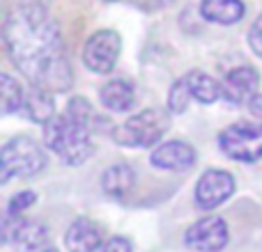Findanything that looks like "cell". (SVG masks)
Returning <instances> with one entry per match:
<instances>
[{
	"label": "cell",
	"mask_w": 262,
	"mask_h": 252,
	"mask_svg": "<svg viewBox=\"0 0 262 252\" xmlns=\"http://www.w3.org/2000/svg\"><path fill=\"white\" fill-rule=\"evenodd\" d=\"M64 245L69 252H95L101 245V230L88 218H76L64 234Z\"/></svg>",
	"instance_id": "7c38bea8"
},
{
	"label": "cell",
	"mask_w": 262,
	"mask_h": 252,
	"mask_svg": "<svg viewBox=\"0 0 262 252\" xmlns=\"http://www.w3.org/2000/svg\"><path fill=\"white\" fill-rule=\"evenodd\" d=\"M92 108L83 96H74L67 110L44 124V142L67 165H81L95 152L90 140Z\"/></svg>",
	"instance_id": "7a4b0ae2"
},
{
	"label": "cell",
	"mask_w": 262,
	"mask_h": 252,
	"mask_svg": "<svg viewBox=\"0 0 262 252\" xmlns=\"http://www.w3.org/2000/svg\"><path fill=\"white\" fill-rule=\"evenodd\" d=\"M219 147L230 161L255 163L262 161V124L239 122L219 135Z\"/></svg>",
	"instance_id": "5b68a950"
},
{
	"label": "cell",
	"mask_w": 262,
	"mask_h": 252,
	"mask_svg": "<svg viewBox=\"0 0 262 252\" xmlns=\"http://www.w3.org/2000/svg\"><path fill=\"white\" fill-rule=\"evenodd\" d=\"M5 46L18 71L35 87L67 92L74 83L60 28L39 3L16 5L5 18Z\"/></svg>",
	"instance_id": "6da1fadb"
},
{
	"label": "cell",
	"mask_w": 262,
	"mask_h": 252,
	"mask_svg": "<svg viewBox=\"0 0 262 252\" xmlns=\"http://www.w3.org/2000/svg\"><path fill=\"white\" fill-rule=\"evenodd\" d=\"M258 85H260L258 69L249 67V64L237 67L232 71H228L226 78L221 81V99L232 106L246 104V101H251L255 96Z\"/></svg>",
	"instance_id": "30bf717a"
},
{
	"label": "cell",
	"mask_w": 262,
	"mask_h": 252,
	"mask_svg": "<svg viewBox=\"0 0 262 252\" xmlns=\"http://www.w3.org/2000/svg\"><path fill=\"white\" fill-rule=\"evenodd\" d=\"M170 129V115L163 108H147L113 129V140L122 147H152Z\"/></svg>",
	"instance_id": "3957f363"
},
{
	"label": "cell",
	"mask_w": 262,
	"mask_h": 252,
	"mask_svg": "<svg viewBox=\"0 0 262 252\" xmlns=\"http://www.w3.org/2000/svg\"><path fill=\"white\" fill-rule=\"evenodd\" d=\"M37 199V195L32 190H23V193H16L7 204V216H18L21 211H26L28 207H32Z\"/></svg>",
	"instance_id": "ffe728a7"
},
{
	"label": "cell",
	"mask_w": 262,
	"mask_h": 252,
	"mask_svg": "<svg viewBox=\"0 0 262 252\" xmlns=\"http://www.w3.org/2000/svg\"><path fill=\"white\" fill-rule=\"evenodd\" d=\"M249 108H251V113H253L255 117L262 119V94H255L253 99L249 101Z\"/></svg>",
	"instance_id": "603a6c76"
},
{
	"label": "cell",
	"mask_w": 262,
	"mask_h": 252,
	"mask_svg": "<svg viewBox=\"0 0 262 252\" xmlns=\"http://www.w3.org/2000/svg\"><path fill=\"white\" fill-rule=\"evenodd\" d=\"M186 85L191 90V96L198 99L200 104H214V101L221 96V83L214 81L212 76L203 71H191L184 76Z\"/></svg>",
	"instance_id": "e0dca14e"
},
{
	"label": "cell",
	"mask_w": 262,
	"mask_h": 252,
	"mask_svg": "<svg viewBox=\"0 0 262 252\" xmlns=\"http://www.w3.org/2000/svg\"><path fill=\"white\" fill-rule=\"evenodd\" d=\"M101 252H131V243L122 236H113L111 241L104 243V250Z\"/></svg>",
	"instance_id": "7402d4cb"
},
{
	"label": "cell",
	"mask_w": 262,
	"mask_h": 252,
	"mask_svg": "<svg viewBox=\"0 0 262 252\" xmlns=\"http://www.w3.org/2000/svg\"><path fill=\"white\" fill-rule=\"evenodd\" d=\"M200 14L212 23L232 26L244 18V3L242 0H200Z\"/></svg>",
	"instance_id": "5bb4252c"
},
{
	"label": "cell",
	"mask_w": 262,
	"mask_h": 252,
	"mask_svg": "<svg viewBox=\"0 0 262 252\" xmlns=\"http://www.w3.org/2000/svg\"><path fill=\"white\" fill-rule=\"evenodd\" d=\"M5 241L12 243L18 252H41L46 248V227L37 220H21L16 216L5 218Z\"/></svg>",
	"instance_id": "ba28073f"
},
{
	"label": "cell",
	"mask_w": 262,
	"mask_h": 252,
	"mask_svg": "<svg viewBox=\"0 0 262 252\" xmlns=\"http://www.w3.org/2000/svg\"><path fill=\"white\" fill-rule=\"evenodd\" d=\"M99 96H101V104L108 110H113V113H127L136 101L134 85L127 81H120V78L106 83V85L101 87Z\"/></svg>",
	"instance_id": "9a60e30c"
},
{
	"label": "cell",
	"mask_w": 262,
	"mask_h": 252,
	"mask_svg": "<svg viewBox=\"0 0 262 252\" xmlns=\"http://www.w3.org/2000/svg\"><path fill=\"white\" fill-rule=\"evenodd\" d=\"M235 190V179L230 172L207 170L195 184V204L205 211H212L223 204Z\"/></svg>",
	"instance_id": "9c48e42d"
},
{
	"label": "cell",
	"mask_w": 262,
	"mask_h": 252,
	"mask_svg": "<svg viewBox=\"0 0 262 252\" xmlns=\"http://www.w3.org/2000/svg\"><path fill=\"white\" fill-rule=\"evenodd\" d=\"M152 165L159 170H170V172H182L193 167L195 163V149L189 142L182 140H170V142L159 144L152 152Z\"/></svg>",
	"instance_id": "8fae6325"
},
{
	"label": "cell",
	"mask_w": 262,
	"mask_h": 252,
	"mask_svg": "<svg viewBox=\"0 0 262 252\" xmlns=\"http://www.w3.org/2000/svg\"><path fill=\"white\" fill-rule=\"evenodd\" d=\"M3 115H12L16 110H23V90L18 87V83L14 81L9 73H3Z\"/></svg>",
	"instance_id": "ac0fdd59"
},
{
	"label": "cell",
	"mask_w": 262,
	"mask_h": 252,
	"mask_svg": "<svg viewBox=\"0 0 262 252\" xmlns=\"http://www.w3.org/2000/svg\"><path fill=\"white\" fill-rule=\"evenodd\" d=\"M23 113H26L32 122L49 124L51 119L55 117V108H53V101H51V92L39 90V87H32V90L26 94V101H23Z\"/></svg>",
	"instance_id": "2e32d148"
},
{
	"label": "cell",
	"mask_w": 262,
	"mask_h": 252,
	"mask_svg": "<svg viewBox=\"0 0 262 252\" xmlns=\"http://www.w3.org/2000/svg\"><path fill=\"white\" fill-rule=\"evenodd\" d=\"M122 41L115 30H99L85 41L83 48V62L95 73H111L118 64Z\"/></svg>",
	"instance_id": "8992f818"
},
{
	"label": "cell",
	"mask_w": 262,
	"mask_h": 252,
	"mask_svg": "<svg viewBox=\"0 0 262 252\" xmlns=\"http://www.w3.org/2000/svg\"><path fill=\"white\" fill-rule=\"evenodd\" d=\"M189 99H191V90L184 78H180V81L172 85L170 94H168V110H170L172 115H182L189 108Z\"/></svg>",
	"instance_id": "d6986e66"
},
{
	"label": "cell",
	"mask_w": 262,
	"mask_h": 252,
	"mask_svg": "<svg viewBox=\"0 0 262 252\" xmlns=\"http://www.w3.org/2000/svg\"><path fill=\"white\" fill-rule=\"evenodd\" d=\"M0 177L3 184H7L12 177L18 179H30V177L39 174L46 167V154L35 140L18 135L12 138L0 152Z\"/></svg>",
	"instance_id": "277c9868"
},
{
	"label": "cell",
	"mask_w": 262,
	"mask_h": 252,
	"mask_svg": "<svg viewBox=\"0 0 262 252\" xmlns=\"http://www.w3.org/2000/svg\"><path fill=\"white\" fill-rule=\"evenodd\" d=\"M101 188L113 199H127L136 188V174L129 165H113L101 177Z\"/></svg>",
	"instance_id": "4fadbf2b"
},
{
	"label": "cell",
	"mask_w": 262,
	"mask_h": 252,
	"mask_svg": "<svg viewBox=\"0 0 262 252\" xmlns=\"http://www.w3.org/2000/svg\"><path fill=\"white\" fill-rule=\"evenodd\" d=\"M230 241V232L223 218L207 216L193 222L184 234V243L198 252H221Z\"/></svg>",
	"instance_id": "52a82bcc"
},
{
	"label": "cell",
	"mask_w": 262,
	"mask_h": 252,
	"mask_svg": "<svg viewBox=\"0 0 262 252\" xmlns=\"http://www.w3.org/2000/svg\"><path fill=\"white\" fill-rule=\"evenodd\" d=\"M41 252H58V250H55V248H49V245H46V248L41 250Z\"/></svg>",
	"instance_id": "cb8c5ba5"
},
{
	"label": "cell",
	"mask_w": 262,
	"mask_h": 252,
	"mask_svg": "<svg viewBox=\"0 0 262 252\" xmlns=\"http://www.w3.org/2000/svg\"><path fill=\"white\" fill-rule=\"evenodd\" d=\"M249 44H251V48H253V53L262 58V14L255 18L249 30Z\"/></svg>",
	"instance_id": "44dd1931"
}]
</instances>
